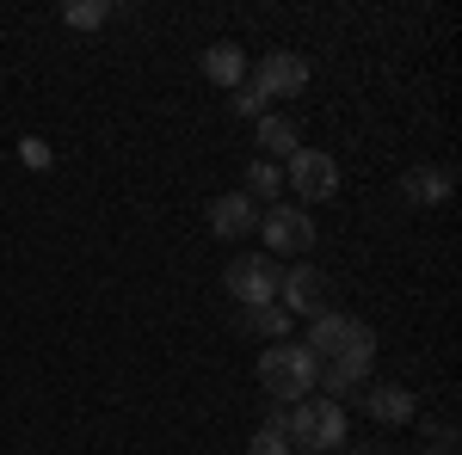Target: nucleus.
Returning <instances> with one entry per match:
<instances>
[{
  "mask_svg": "<svg viewBox=\"0 0 462 455\" xmlns=\"http://www.w3.org/2000/svg\"><path fill=\"white\" fill-rule=\"evenodd\" d=\"M259 382H265V394L272 400H315L320 387V357L309 345H290V339H278V345L259 350Z\"/></svg>",
  "mask_w": 462,
  "mask_h": 455,
  "instance_id": "f257e3e1",
  "label": "nucleus"
},
{
  "mask_svg": "<svg viewBox=\"0 0 462 455\" xmlns=\"http://www.w3.org/2000/svg\"><path fill=\"white\" fill-rule=\"evenodd\" d=\"M284 437H290V455L346 450V406L339 400H296L284 413Z\"/></svg>",
  "mask_w": 462,
  "mask_h": 455,
  "instance_id": "f03ea898",
  "label": "nucleus"
},
{
  "mask_svg": "<svg viewBox=\"0 0 462 455\" xmlns=\"http://www.w3.org/2000/svg\"><path fill=\"white\" fill-rule=\"evenodd\" d=\"M309 350H315L320 363H333V357H346V363H364L370 369V357H376V332L364 326V320L352 314H315V326H309Z\"/></svg>",
  "mask_w": 462,
  "mask_h": 455,
  "instance_id": "7ed1b4c3",
  "label": "nucleus"
},
{
  "mask_svg": "<svg viewBox=\"0 0 462 455\" xmlns=\"http://www.w3.org/2000/svg\"><path fill=\"white\" fill-rule=\"evenodd\" d=\"M222 283L241 308H265V302H278V259L272 252H241V259H228Z\"/></svg>",
  "mask_w": 462,
  "mask_h": 455,
  "instance_id": "20e7f679",
  "label": "nucleus"
},
{
  "mask_svg": "<svg viewBox=\"0 0 462 455\" xmlns=\"http://www.w3.org/2000/svg\"><path fill=\"white\" fill-rule=\"evenodd\" d=\"M284 185L302 204H327V197L339 191V160H333L327 148H296L290 167H284Z\"/></svg>",
  "mask_w": 462,
  "mask_h": 455,
  "instance_id": "39448f33",
  "label": "nucleus"
},
{
  "mask_svg": "<svg viewBox=\"0 0 462 455\" xmlns=\"http://www.w3.org/2000/svg\"><path fill=\"white\" fill-rule=\"evenodd\" d=\"M259 241L278 246V259H296V252L315 246V215L302 210V204H272V210L259 215Z\"/></svg>",
  "mask_w": 462,
  "mask_h": 455,
  "instance_id": "423d86ee",
  "label": "nucleus"
},
{
  "mask_svg": "<svg viewBox=\"0 0 462 455\" xmlns=\"http://www.w3.org/2000/svg\"><path fill=\"white\" fill-rule=\"evenodd\" d=\"M247 80L265 93V99H296V93L315 80V68H309V56H296V50H265Z\"/></svg>",
  "mask_w": 462,
  "mask_h": 455,
  "instance_id": "0eeeda50",
  "label": "nucleus"
},
{
  "mask_svg": "<svg viewBox=\"0 0 462 455\" xmlns=\"http://www.w3.org/2000/svg\"><path fill=\"white\" fill-rule=\"evenodd\" d=\"M278 296H284V302H278V308H284V314H327V271H320V265H296V271H284V278H278Z\"/></svg>",
  "mask_w": 462,
  "mask_h": 455,
  "instance_id": "6e6552de",
  "label": "nucleus"
},
{
  "mask_svg": "<svg viewBox=\"0 0 462 455\" xmlns=\"http://www.w3.org/2000/svg\"><path fill=\"white\" fill-rule=\"evenodd\" d=\"M357 406L376 424H413V413H420L413 387H401V382H364L357 387Z\"/></svg>",
  "mask_w": 462,
  "mask_h": 455,
  "instance_id": "1a4fd4ad",
  "label": "nucleus"
},
{
  "mask_svg": "<svg viewBox=\"0 0 462 455\" xmlns=\"http://www.w3.org/2000/svg\"><path fill=\"white\" fill-rule=\"evenodd\" d=\"M450 191H457V173L450 167H413V173H401V197L413 210H444Z\"/></svg>",
  "mask_w": 462,
  "mask_h": 455,
  "instance_id": "9d476101",
  "label": "nucleus"
},
{
  "mask_svg": "<svg viewBox=\"0 0 462 455\" xmlns=\"http://www.w3.org/2000/svg\"><path fill=\"white\" fill-rule=\"evenodd\" d=\"M210 228L222 241H241L259 228V204H253L247 191H228V197H210Z\"/></svg>",
  "mask_w": 462,
  "mask_h": 455,
  "instance_id": "9b49d317",
  "label": "nucleus"
},
{
  "mask_svg": "<svg viewBox=\"0 0 462 455\" xmlns=\"http://www.w3.org/2000/svg\"><path fill=\"white\" fill-rule=\"evenodd\" d=\"M204 74H210L216 86H228V93H235V86L247 80V56H241V43H228V37L210 43V50H204Z\"/></svg>",
  "mask_w": 462,
  "mask_h": 455,
  "instance_id": "f8f14e48",
  "label": "nucleus"
},
{
  "mask_svg": "<svg viewBox=\"0 0 462 455\" xmlns=\"http://www.w3.org/2000/svg\"><path fill=\"white\" fill-rule=\"evenodd\" d=\"M253 136H259V148H265V160H278V154H284V160H290V154L302 148V130H296L290 117H278V111H265Z\"/></svg>",
  "mask_w": 462,
  "mask_h": 455,
  "instance_id": "ddd939ff",
  "label": "nucleus"
},
{
  "mask_svg": "<svg viewBox=\"0 0 462 455\" xmlns=\"http://www.w3.org/2000/svg\"><path fill=\"white\" fill-rule=\"evenodd\" d=\"M241 332L265 339V345H278V339H290V314L278 308V302H265V308H241Z\"/></svg>",
  "mask_w": 462,
  "mask_h": 455,
  "instance_id": "4468645a",
  "label": "nucleus"
},
{
  "mask_svg": "<svg viewBox=\"0 0 462 455\" xmlns=\"http://www.w3.org/2000/svg\"><path fill=\"white\" fill-rule=\"evenodd\" d=\"M320 382H327V394H357V387L370 382V369H364V363H346V357H333V363H320Z\"/></svg>",
  "mask_w": 462,
  "mask_h": 455,
  "instance_id": "2eb2a0df",
  "label": "nucleus"
},
{
  "mask_svg": "<svg viewBox=\"0 0 462 455\" xmlns=\"http://www.w3.org/2000/svg\"><path fill=\"white\" fill-rule=\"evenodd\" d=\"M278 191H284V167H278V160H253L247 167V197L253 204H259V197L278 204Z\"/></svg>",
  "mask_w": 462,
  "mask_h": 455,
  "instance_id": "dca6fc26",
  "label": "nucleus"
},
{
  "mask_svg": "<svg viewBox=\"0 0 462 455\" xmlns=\"http://www.w3.org/2000/svg\"><path fill=\"white\" fill-rule=\"evenodd\" d=\"M111 19V0H69L62 6V25H74V32H99Z\"/></svg>",
  "mask_w": 462,
  "mask_h": 455,
  "instance_id": "f3484780",
  "label": "nucleus"
},
{
  "mask_svg": "<svg viewBox=\"0 0 462 455\" xmlns=\"http://www.w3.org/2000/svg\"><path fill=\"white\" fill-rule=\"evenodd\" d=\"M247 455H290V437H284V413L272 406V419L253 431V443H247Z\"/></svg>",
  "mask_w": 462,
  "mask_h": 455,
  "instance_id": "a211bd4d",
  "label": "nucleus"
},
{
  "mask_svg": "<svg viewBox=\"0 0 462 455\" xmlns=\"http://www.w3.org/2000/svg\"><path fill=\"white\" fill-rule=\"evenodd\" d=\"M228 111H235V117H253V123H259V117H265V93H259L253 80H241V86L228 93Z\"/></svg>",
  "mask_w": 462,
  "mask_h": 455,
  "instance_id": "6ab92c4d",
  "label": "nucleus"
},
{
  "mask_svg": "<svg viewBox=\"0 0 462 455\" xmlns=\"http://www.w3.org/2000/svg\"><path fill=\"white\" fill-rule=\"evenodd\" d=\"M19 154H25V167H50V148H43L37 136H25V141H19Z\"/></svg>",
  "mask_w": 462,
  "mask_h": 455,
  "instance_id": "aec40b11",
  "label": "nucleus"
},
{
  "mask_svg": "<svg viewBox=\"0 0 462 455\" xmlns=\"http://www.w3.org/2000/svg\"><path fill=\"white\" fill-rule=\"evenodd\" d=\"M450 443H457V437H450V431H438V455H457Z\"/></svg>",
  "mask_w": 462,
  "mask_h": 455,
  "instance_id": "412c9836",
  "label": "nucleus"
},
{
  "mask_svg": "<svg viewBox=\"0 0 462 455\" xmlns=\"http://www.w3.org/2000/svg\"><path fill=\"white\" fill-rule=\"evenodd\" d=\"M352 455H370V450H352Z\"/></svg>",
  "mask_w": 462,
  "mask_h": 455,
  "instance_id": "4be33fe9",
  "label": "nucleus"
}]
</instances>
